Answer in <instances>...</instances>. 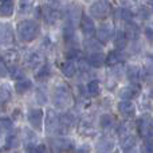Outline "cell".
Masks as SVG:
<instances>
[{
  "label": "cell",
  "instance_id": "cell-1",
  "mask_svg": "<svg viewBox=\"0 0 153 153\" xmlns=\"http://www.w3.org/2000/svg\"><path fill=\"white\" fill-rule=\"evenodd\" d=\"M18 35L22 42H32L39 35V24L32 19H26L18 23Z\"/></svg>",
  "mask_w": 153,
  "mask_h": 153
},
{
  "label": "cell",
  "instance_id": "cell-2",
  "mask_svg": "<svg viewBox=\"0 0 153 153\" xmlns=\"http://www.w3.org/2000/svg\"><path fill=\"white\" fill-rule=\"evenodd\" d=\"M70 102H71V93H70L69 87L65 85H58L54 90L53 95V103L55 105V108L65 109L70 105Z\"/></svg>",
  "mask_w": 153,
  "mask_h": 153
},
{
  "label": "cell",
  "instance_id": "cell-3",
  "mask_svg": "<svg viewBox=\"0 0 153 153\" xmlns=\"http://www.w3.org/2000/svg\"><path fill=\"white\" fill-rule=\"evenodd\" d=\"M110 10H111V5L108 0H97V1L91 3V5L89 8V12L93 18L102 19L109 15Z\"/></svg>",
  "mask_w": 153,
  "mask_h": 153
},
{
  "label": "cell",
  "instance_id": "cell-4",
  "mask_svg": "<svg viewBox=\"0 0 153 153\" xmlns=\"http://www.w3.org/2000/svg\"><path fill=\"white\" fill-rule=\"evenodd\" d=\"M27 120H28L30 125L32 126V129L35 130H42L43 128V120H45V113L42 109H30L27 113Z\"/></svg>",
  "mask_w": 153,
  "mask_h": 153
},
{
  "label": "cell",
  "instance_id": "cell-5",
  "mask_svg": "<svg viewBox=\"0 0 153 153\" xmlns=\"http://www.w3.org/2000/svg\"><path fill=\"white\" fill-rule=\"evenodd\" d=\"M138 133L140 136L145 138H151L153 136V117L151 116H143L138 120Z\"/></svg>",
  "mask_w": 153,
  "mask_h": 153
},
{
  "label": "cell",
  "instance_id": "cell-6",
  "mask_svg": "<svg viewBox=\"0 0 153 153\" xmlns=\"http://www.w3.org/2000/svg\"><path fill=\"white\" fill-rule=\"evenodd\" d=\"M38 13L45 19V22L47 24H54L59 19L58 10L53 5H43V7L38 8Z\"/></svg>",
  "mask_w": 153,
  "mask_h": 153
},
{
  "label": "cell",
  "instance_id": "cell-7",
  "mask_svg": "<svg viewBox=\"0 0 153 153\" xmlns=\"http://www.w3.org/2000/svg\"><path fill=\"white\" fill-rule=\"evenodd\" d=\"M46 132L48 134L59 133V116L54 110H48L46 116Z\"/></svg>",
  "mask_w": 153,
  "mask_h": 153
},
{
  "label": "cell",
  "instance_id": "cell-8",
  "mask_svg": "<svg viewBox=\"0 0 153 153\" xmlns=\"http://www.w3.org/2000/svg\"><path fill=\"white\" fill-rule=\"evenodd\" d=\"M114 35V28L110 24H103L98 30H95V36L100 43H108L109 40L113 39Z\"/></svg>",
  "mask_w": 153,
  "mask_h": 153
},
{
  "label": "cell",
  "instance_id": "cell-9",
  "mask_svg": "<svg viewBox=\"0 0 153 153\" xmlns=\"http://www.w3.org/2000/svg\"><path fill=\"white\" fill-rule=\"evenodd\" d=\"M13 42V30L10 23H0V45H11Z\"/></svg>",
  "mask_w": 153,
  "mask_h": 153
},
{
  "label": "cell",
  "instance_id": "cell-10",
  "mask_svg": "<svg viewBox=\"0 0 153 153\" xmlns=\"http://www.w3.org/2000/svg\"><path fill=\"white\" fill-rule=\"evenodd\" d=\"M79 27H81V31L85 35H93L95 32V24L94 20L91 19V16L87 15H82L81 16V22H79Z\"/></svg>",
  "mask_w": 153,
  "mask_h": 153
},
{
  "label": "cell",
  "instance_id": "cell-11",
  "mask_svg": "<svg viewBox=\"0 0 153 153\" xmlns=\"http://www.w3.org/2000/svg\"><path fill=\"white\" fill-rule=\"evenodd\" d=\"M117 109H118L120 114H122L124 117H133L136 114V106L132 101H120Z\"/></svg>",
  "mask_w": 153,
  "mask_h": 153
},
{
  "label": "cell",
  "instance_id": "cell-12",
  "mask_svg": "<svg viewBox=\"0 0 153 153\" xmlns=\"http://www.w3.org/2000/svg\"><path fill=\"white\" fill-rule=\"evenodd\" d=\"M140 90L141 89H140V86H138V85L132 83L130 86L124 87V89L121 90V93H120V95H121L122 100L130 101V100H133V98L138 97V94H140Z\"/></svg>",
  "mask_w": 153,
  "mask_h": 153
},
{
  "label": "cell",
  "instance_id": "cell-13",
  "mask_svg": "<svg viewBox=\"0 0 153 153\" xmlns=\"http://www.w3.org/2000/svg\"><path fill=\"white\" fill-rule=\"evenodd\" d=\"M105 58L106 56L103 55L102 53H100V51H94V53H91L86 58V63L89 65V66L98 69V67H101L103 63H105Z\"/></svg>",
  "mask_w": 153,
  "mask_h": 153
},
{
  "label": "cell",
  "instance_id": "cell-14",
  "mask_svg": "<svg viewBox=\"0 0 153 153\" xmlns=\"http://www.w3.org/2000/svg\"><path fill=\"white\" fill-rule=\"evenodd\" d=\"M128 35L124 30H117L114 31V35H113V40H114V46L117 47V50H122V48L126 47L128 45Z\"/></svg>",
  "mask_w": 153,
  "mask_h": 153
},
{
  "label": "cell",
  "instance_id": "cell-15",
  "mask_svg": "<svg viewBox=\"0 0 153 153\" xmlns=\"http://www.w3.org/2000/svg\"><path fill=\"white\" fill-rule=\"evenodd\" d=\"M141 74H143L141 69L138 66H136V65H129L126 67V76L132 83L138 85V82L141 81Z\"/></svg>",
  "mask_w": 153,
  "mask_h": 153
},
{
  "label": "cell",
  "instance_id": "cell-16",
  "mask_svg": "<svg viewBox=\"0 0 153 153\" xmlns=\"http://www.w3.org/2000/svg\"><path fill=\"white\" fill-rule=\"evenodd\" d=\"M26 62H27V65H28V67L35 70V69H38V67H40V65H42L43 55L39 51H32V53H30L28 55H27Z\"/></svg>",
  "mask_w": 153,
  "mask_h": 153
},
{
  "label": "cell",
  "instance_id": "cell-17",
  "mask_svg": "<svg viewBox=\"0 0 153 153\" xmlns=\"http://www.w3.org/2000/svg\"><path fill=\"white\" fill-rule=\"evenodd\" d=\"M124 61V55L120 50H113L109 53V55L105 58V63L108 66H117Z\"/></svg>",
  "mask_w": 153,
  "mask_h": 153
},
{
  "label": "cell",
  "instance_id": "cell-18",
  "mask_svg": "<svg viewBox=\"0 0 153 153\" xmlns=\"http://www.w3.org/2000/svg\"><path fill=\"white\" fill-rule=\"evenodd\" d=\"M61 71L62 74H63L65 76H67V78H71V76L75 75L76 73V66L74 63V61H65L61 65Z\"/></svg>",
  "mask_w": 153,
  "mask_h": 153
},
{
  "label": "cell",
  "instance_id": "cell-19",
  "mask_svg": "<svg viewBox=\"0 0 153 153\" xmlns=\"http://www.w3.org/2000/svg\"><path fill=\"white\" fill-rule=\"evenodd\" d=\"M19 58H20V55H19V53H18V50H7L5 51V54H4V63L5 65H10V66H12V67H15L16 65H18V62H19Z\"/></svg>",
  "mask_w": 153,
  "mask_h": 153
},
{
  "label": "cell",
  "instance_id": "cell-20",
  "mask_svg": "<svg viewBox=\"0 0 153 153\" xmlns=\"http://www.w3.org/2000/svg\"><path fill=\"white\" fill-rule=\"evenodd\" d=\"M87 94L90 97H98L101 94V90H102V86H101V82L98 79H91V81L87 83L86 86Z\"/></svg>",
  "mask_w": 153,
  "mask_h": 153
},
{
  "label": "cell",
  "instance_id": "cell-21",
  "mask_svg": "<svg viewBox=\"0 0 153 153\" xmlns=\"http://www.w3.org/2000/svg\"><path fill=\"white\" fill-rule=\"evenodd\" d=\"M31 87H32L31 79H27V78L16 81V83H15V90L18 94H26L28 90H31Z\"/></svg>",
  "mask_w": 153,
  "mask_h": 153
},
{
  "label": "cell",
  "instance_id": "cell-22",
  "mask_svg": "<svg viewBox=\"0 0 153 153\" xmlns=\"http://www.w3.org/2000/svg\"><path fill=\"white\" fill-rule=\"evenodd\" d=\"M13 10H15V5L12 0H3L0 3V16L8 18L13 13Z\"/></svg>",
  "mask_w": 153,
  "mask_h": 153
},
{
  "label": "cell",
  "instance_id": "cell-23",
  "mask_svg": "<svg viewBox=\"0 0 153 153\" xmlns=\"http://www.w3.org/2000/svg\"><path fill=\"white\" fill-rule=\"evenodd\" d=\"M50 76H51V69L48 65L40 66L39 70H38V73L35 74V78H36V81H39V82H46Z\"/></svg>",
  "mask_w": 153,
  "mask_h": 153
},
{
  "label": "cell",
  "instance_id": "cell-24",
  "mask_svg": "<svg viewBox=\"0 0 153 153\" xmlns=\"http://www.w3.org/2000/svg\"><path fill=\"white\" fill-rule=\"evenodd\" d=\"M12 97V91H11V87L7 83L0 85V103H5L11 100Z\"/></svg>",
  "mask_w": 153,
  "mask_h": 153
},
{
  "label": "cell",
  "instance_id": "cell-25",
  "mask_svg": "<svg viewBox=\"0 0 153 153\" xmlns=\"http://www.w3.org/2000/svg\"><path fill=\"white\" fill-rule=\"evenodd\" d=\"M117 16H118L121 20L130 23V22L133 20V18H134V13H133L128 7H121L118 11H117Z\"/></svg>",
  "mask_w": 153,
  "mask_h": 153
},
{
  "label": "cell",
  "instance_id": "cell-26",
  "mask_svg": "<svg viewBox=\"0 0 153 153\" xmlns=\"http://www.w3.org/2000/svg\"><path fill=\"white\" fill-rule=\"evenodd\" d=\"M54 146H55V149H59V151H69L70 148H73V143L65 137H59L54 141Z\"/></svg>",
  "mask_w": 153,
  "mask_h": 153
},
{
  "label": "cell",
  "instance_id": "cell-27",
  "mask_svg": "<svg viewBox=\"0 0 153 153\" xmlns=\"http://www.w3.org/2000/svg\"><path fill=\"white\" fill-rule=\"evenodd\" d=\"M63 39L65 42L70 43V42H74L75 40V31H74V26L71 23L66 24L63 27Z\"/></svg>",
  "mask_w": 153,
  "mask_h": 153
},
{
  "label": "cell",
  "instance_id": "cell-28",
  "mask_svg": "<svg viewBox=\"0 0 153 153\" xmlns=\"http://www.w3.org/2000/svg\"><path fill=\"white\" fill-rule=\"evenodd\" d=\"M121 145H122V149H124L125 152L130 151V149H133V148H134V145H136V137L133 134L124 136V137H122Z\"/></svg>",
  "mask_w": 153,
  "mask_h": 153
},
{
  "label": "cell",
  "instance_id": "cell-29",
  "mask_svg": "<svg viewBox=\"0 0 153 153\" xmlns=\"http://www.w3.org/2000/svg\"><path fill=\"white\" fill-rule=\"evenodd\" d=\"M19 144H20V141H19V137L16 133H11V134H8L7 138H5V148H8V149L18 148Z\"/></svg>",
  "mask_w": 153,
  "mask_h": 153
},
{
  "label": "cell",
  "instance_id": "cell-30",
  "mask_svg": "<svg viewBox=\"0 0 153 153\" xmlns=\"http://www.w3.org/2000/svg\"><path fill=\"white\" fill-rule=\"evenodd\" d=\"M97 149L103 153L113 152V143H111L110 140H108V138H103V140H101L100 143L97 144Z\"/></svg>",
  "mask_w": 153,
  "mask_h": 153
},
{
  "label": "cell",
  "instance_id": "cell-31",
  "mask_svg": "<svg viewBox=\"0 0 153 153\" xmlns=\"http://www.w3.org/2000/svg\"><path fill=\"white\" fill-rule=\"evenodd\" d=\"M100 125L102 129H110L114 125V120L110 114H102L100 118Z\"/></svg>",
  "mask_w": 153,
  "mask_h": 153
},
{
  "label": "cell",
  "instance_id": "cell-32",
  "mask_svg": "<svg viewBox=\"0 0 153 153\" xmlns=\"http://www.w3.org/2000/svg\"><path fill=\"white\" fill-rule=\"evenodd\" d=\"M125 32H126L128 38H132V39H136V38H138V35H140L138 26L134 23H132V22L129 23V26H128V28L125 30Z\"/></svg>",
  "mask_w": 153,
  "mask_h": 153
},
{
  "label": "cell",
  "instance_id": "cell-33",
  "mask_svg": "<svg viewBox=\"0 0 153 153\" xmlns=\"http://www.w3.org/2000/svg\"><path fill=\"white\" fill-rule=\"evenodd\" d=\"M27 153H47V148L46 145L40 144V145H35V144H28L26 148Z\"/></svg>",
  "mask_w": 153,
  "mask_h": 153
},
{
  "label": "cell",
  "instance_id": "cell-34",
  "mask_svg": "<svg viewBox=\"0 0 153 153\" xmlns=\"http://www.w3.org/2000/svg\"><path fill=\"white\" fill-rule=\"evenodd\" d=\"M34 5V0H19V11L22 13L28 12Z\"/></svg>",
  "mask_w": 153,
  "mask_h": 153
},
{
  "label": "cell",
  "instance_id": "cell-35",
  "mask_svg": "<svg viewBox=\"0 0 153 153\" xmlns=\"http://www.w3.org/2000/svg\"><path fill=\"white\" fill-rule=\"evenodd\" d=\"M24 75H26V73H24L23 69H20V67H12V70H11V78L15 79V81H20V79L24 78Z\"/></svg>",
  "mask_w": 153,
  "mask_h": 153
},
{
  "label": "cell",
  "instance_id": "cell-36",
  "mask_svg": "<svg viewBox=\"0 0 153 153\" xmlns=\"http://www.w3.org/2000/svg\"><path fill=\"white\" fill-rule=\"evenodd\" d=\"M141 153H153V140L152 138H146L140 148Z\"/></svg>",
  "mask_w": 153,
  "mask_h": 153
},
{
  "label": "cell",
  "instance_id": "cell-37",
  "mask_svg": "<svg viewBox=\"0 0 153 153\" xmlns=\"http://www.w3.org/2000/svg\"><path fill=\"white\" fill-rule=\"evenodd\" d=\"M0 129H1V130H10V129H12V120L7 118V117H3V118H0Z\"/></svg>",
  "mask_w": 153,
  "mask_h": 153
},
{
  "label": "cell",
  "instance_id": "cell-38",
  "mask_svg": "<svg viewBox=\"0 0 153 153\" xmlns=\"http://www.w3.org/2000/svg\"><path fill=\"white\" fill-rule=\"evenodd\" d=\"M66 56L69 61H74V59H76L79 56V50H76V48H70L66 53Z\"/></svg>",
  "mask_w": 153,
  "mask_h": 153
},
{
  "label": "cell",
  "instance_id": "cell-39",
  "mask_svg": "<svg viewBox=\"0 0 153 153\" xmlns=\"http://www.w3.org/2000/svg\"><path fill=\"white\" fill-rule=\"evenodd\" d=\"M36 101L40 103V105H43V103L47 102V97L45 95V93H43L42 90H38L36 91Z\"/></svg>",
  "mask_w": 153,
  "mask_h": 153
},
{
  "label": "cell",
  "instance_id": "cell-40",
  "mask_svg": "<svg viewBox=\"0 0 153 153\" xmlns=\"http://www.w3.org/2000/svg\"><path fill=\"white\" fill-rule=\"evenodd\" d=\"M23 133L26 134V140H28V141H30L28 144H32V141H34L35 138H36V137H35V134H34V132H31L30 129H24V130H23Z\"/></svg>",
  "mask_w": 153,
  "mask_h": 153
},
{
  "label": "cell",
  "instance_id": "cell-41",
  "mask_svg": "<svg viewBox=\"0 0 153 153\" xmlns=\"http://www.w3.org/2000/svg\"><path fill=\"white\" fill-rule=\"evenodd\" d=\"M8 75V67L4 62H0V78H4V76Z\"/></svg>",
  "mask_w": 153,
  "mask_h": 153
},
{
  "label": "cell",
  "instance_id": "cell-42",
  "mask_svg": "<svg viewBox=\"0 0 153 153\" xmlns=\"http://www.w3.org/2000/svg\"><path fill=\"white\" fill-rule=\"evenodd\" d=\"M144 32H145L146 38H148L149 40H153V28L152 27H146V28L144 30Z\"/></svg>",
  "mask_w": 153,
  "mask_h": 153
},
{
  "label": "cell",
  "instance_id": "cell-43",
  "mask_svg": "<svg viewBox=\"0 0 153 153\" xmlns=\"http://www.w3.org/2000/svg\"><path fill=\"white\" fill-rule=\"evenodd\" d=\"M101 47V43H97V42H89L87 43V48H89V50H91V48H100Z\"/></svg>",
  "mask_w": 153,
  "mask_h": 153
},
{
  "label": "cell",
  "instance_id": "cell-44",
  "mask_svg": "<svg viewBox=\"0 0 153 153\" xmlns=\"http://www.w3.org/2000/svg\"><path fill=\"white\" fill-rule=\"evenodd\" d=\"M74 153H89V149H87L86 146H82V148L76 149V151H75Z\"/></svg>",
  "mask_w": 153,
  "mask_h": 153
},
{
  "label": "cell",
  "instance_id": "cell-45",
  "mask_svg": "<svg viewBox=\"0 0 153 153\" xmlns=\"http://www.w3.org/2000/svg\"><path fill=\"white\" fill-rule=\"evenodd\" d=\"M140 13L144 16V19L148 18V15H149V12H148V11H145V8H144V7H141V8H140Z\"/></svg>",
  "mask_w": 153,
  "mask_h": 153
},
{
  "label": "cell",
  "instance_id": "cell-46",
  "mask_svg": "<svg viewBox=\"0 0 153 153\" xmlns=\"http://www.w3.org/2000/svg\"><path fill=\"white\" fill-rule=\"evenodd\" d=\"M1 61H3V59H1V56H0V62H1Z\"/></svg>",
  "mask_w": 153,
  "mask_h": 153
},
{
  "label": "cell",
  "instance_id": "cell-47",
  "mask_svg": "<svg viewBox=\"0 0 153 153\" xmlns=\"http://www.w3.org/2000/svg\"><path fill=\"white\" fill-rule=\"evenodd\" d=\"M152 10H153V1H152Z\"/></svg>",
  "mask_w": 153,
  "mask_h": 153
},
{
  "label": "cell",
  "instance_id": "cell-48",
  "mask_svg": "<svg viewBox=\"0 0 153 153\" xmlns=\"http://www.w3.org/2000/svg\"><path fill=\"white\" fill-rule=\"evenodd\" d=\"M109 153H116V152H109Z\"/></svg>",
  "mask_w": 153,
  "mask_h": 153
}]
</instances>
